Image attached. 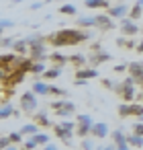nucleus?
Wrapping results in <instances>:
<instances>
[{
	"label": "nucleus",
	"mask_w": 143,
	"mask_h": 150,
	"mask_svg": "<svg viewBox=\"0 0 143 150\" xmlns=\"http://www.w3.org/2000/svg\"><path fill=\"white\" fill-rule=\"evenodd\" d=\"M4 150H17V148H15V146L10 144V146H8V148H4Z\"/></svg>",
	"instance_id": "obj_51"
},
{
	"label": "nucleus",
	"mask_w": 143,
	"mask_h": 150,
	"mask_svg": "<svg viewBox=\"0 0 143 150\" xmlns=\"http://www.w3.org/2000/svg\"><path fill=\"white\" fill-rule=\"evenodd\" d=\"M25 150H27V148H25Z\"/></svg>",
	"instance_id": "obj_60"
},
{
	"label": "nucleus",
	"mask_w": 143,
	"mask_h": 150,
	"mask_svg": "<svg viewBox=\"0 0 143 150\" xmlns=\"http://www.w3.org/2000/svg\"><path fill=\"white\" fill-rule=\"evenodd\" d=\"M102 86H104V88H112V86H116V84H114L112 80H108V78H102Z\"/></svg>",
	"instance_id": "obj_43"
},
{
	"label": "nucleus",
	"mask_w": 143,
	"mask_h": 150,
	"mask_svg": "<svg viewBox=\"0 0 143 150\" xmlns=\"http://www.w3.org/2000/svg\"><path fill=\"white\" fill-rule=\"evenodd\" d=\"M43 76H45V78H49V80H53V78H59V76H61V66H53V68H47Z\"/></svg>",
	"instance_id": "obj_19"
},
{
	"label": "nucleus",
	"mask_w": 143,
	"mask_h": 150,
	"mask_svg": "<svg viewBox=\"0 0 143 150\" xmlns=\"http://www.w3.org/2000/svg\"><path fill=\"white\" fill-rule=\"evenodd\" d=\"M33 93L35 95H49V84H45V82H41V80H37V82H33Z\"/></svg>",
	"instance_id": "obj_17"
},
{
	"label": "nucleus",
	"mask_w": 143,
	"mask_h": 150,
	"mask_svg": "<svg viewBox=\"0 0 143 150\" xmlns=\"http://www.w3.org/2000/svg\"><path fill=\"white\" fill-rule=\"evenodd\" d=\"M8 138H10V142H13V144H19V142H23V134H21V132H13Z\"/></svg>",
	"instance_id": "obj_36"
},
{
	"label": "nucleus",
	"mask_w": 143,
	"mask_h": 150,
	"mask_svg": "<svg viewBox=\"0 0 143 150\" xmlns=\"http://www.w3.org/2000/svg\"><path fill=\"white\" fill-rule=\"evenodd\" d=\"M31 138L37 142V146H47V144H49V136H47V134H39V132H37V134L31 136Z\"/></svg>",
	"instance_id": "obj_25"
},
{
	"label": "nucleus",
	"mask_w": 143,
	"mask_h": 150,
	"mask_svg": "<svg viewBox=\"0 0 143 150\" xmlns=\"http://www.w3.org/2000/svg\"><path fill=\"white\" fill-rule=\"evenodd\" d=\"M49 60L53 62V66H63V64H68V62H70V58H66V56H63V54H59V52L49 54Z\"/></svg>",
	"instance_id": "obj_16"
},
{
	"label": "nucleus",
	"mask_w": 143,
	"mask_h": 150,
	"mask_svg": "<svg viewBox=\"0 0 143 150\" xmlns=\"http://www.w3.org/2000/svg\"><path fill=\"white\" fill-rule=\"evenodd\" d=\"M96 150H104V148H102V146H98V148H96Z\"/></svg>",
	"instance_id": "obj_54"
},
{
	"label": "nucleus",
	"mask_w": 143,
	"mask_h": 150,
	"mask_svg": "<svg viewBox=\"0 0 143 150\" xmlns=\"http://www.w3.org/2000/svg\"><path fill=\"white\" fill-rule=\"evenodd\" d=\"M112 140H114V144H116V146H121V144H125V142H127V136L123 134V129H114V132H112Z\"/></svg>",
	"instance_id": "obj_26"
},
{
	"label": "nucleus",
	"mask_w": 143,
	"mask_h": 150,
	"mask_svg": "<svg viewBox=\"0 0 143 150\" xmlns=\"http://www.w3.org/2000/svg\"><path fill=\"white\" fill-rule=\"evenodd\" d=\"M51 109L59 115V117H70V115H74L76 113V105L72 103V101H55V103H51Z\"/></svg>",
	"instance_id": "obj_4"
},
{
	"label": "nucleus",
	"mask_w": 143,
	"mask_h": 150,
	"mask_svg": "<svg viewBox=\"0 0 143 150\" xmlns=\"http://www.w3.org/2000/svg\"><path fill=\"white\" fill-rule=\"evenodd\" d=\"M6 74H8L6 70H2V68H0V80H4V78H6Z\"/></svg>",
	"instance_id": "obj_48"
},
{
	"label": "nucleus",
	"mask_w": 143,
	"mask_h": 150,
	"mask_svg": "<svg viewBox=\"0 0 143 150\" xmlns=\"http://www.w3.org/2000/svg\"><path fill=\"white\" fill-rule=\"evenodd\" d=\"M13 142H10V138H0V150H4V148H8Z\"/></svg>",
	"instance_id": "obj_40"
},
{
	"label": "nucleus",
	"mask_w": 143,
	"mask_h": 150,
	"mask_svg": "<svg viewBox=\"0 0 143 150\" xmlns=\"http://www.w3.org/2000/svg\"><path fill=\"white\" fill-rule=\"evenodd\" d=\"M15 41H17L15 37H0V45H2V47H8V50L15 45Z\"/></svg>",
	"instance_id": "obj_34"
},
{
	"label": "nucleus",
	"mask_w": 143,
	"mask_h": 150,
	"mask_svg": "<svg viewBox=\"0 0 143 150\" xmlns=\"http://www.w3.org/2000/svg\"><path fill=\"white\" fill-rule=\"evenodd\" d=\"M106 134H108L106 123H102V121H94V125H92V129H90V136H94V138H106Z\"/></svg>",
	"instance_id": "obj_14"
},
{
	"label": "nucleus",
	"mask_w": 143,
	"mask_h": 150,
	"mask_svg": "<svg viewBox=\"0 0 143 150\" xmlns=\"http://www.w3.org/2000/svg\"><path fill=\"white\" fill-rule=\"evenodd\" d=\"M131 146H129V142H125V144H121V146H116V150H129Z\"/></svg>",
	"instance_id": "obj_44"
},
{
	"label": "nucleus",
	"mask_w": 143,
	"mask_h": 150,
	"mask_svg": "<svg viewBox=\"0 0 143 150\" xmlns=\"http://www.w3.org/2000/svg\"><path fill=\"white\" fill-rule=\"evenodd\" d=\"M110 58H112V56H110L108 52H104V50H98V52H92L88 60H90V64H92V68H96L98 64H102V62H108Z\"/></svg>",
	"instance_id": "obj_9"
},
{
	"label": "nucleus",
	"mask_w": 143,
	"mask_h": 150,
	"mask_svg": "<svg viewBox=\"0 0 143 150\" xmlns=\"http://www.w3.org/2000/svg\"><path fill=\"white\" fill-rule=\"evenodd\" d=\"M106 13H108L112 19H125V17L131 13V8H129L127 4H116V6H108Z\"/></svg>",
	"instance_id": "obj_8"
},
{
	"label": "nucleus",
	"mask_w": 143,
	"mask_h": 150,
	"mask_svg": "<svg viewBox=\"0 0 143 150\" xmlns=\"http://www.w3.org/2000/svg\"><path fill=\"white\" fill-rule=\"evenodd\" d=\"M125 70H129V64H116L114 66V72H125Z\"/></svg>",
	"instance_id": "obj_42"
},
{
	"label": "nucleus",
	"mask_w": 143,
	"mask_h": 150,
	"mask_svg": "<svg viewBox=\"0 0 143 150\" xmlns=\"http://www.w3.org/2000/svg\"><path fill=\"white\" fill-rule=\"evenodd\" d=\"M80 27H96V17H80Z\"/></svg>",
	"instance_id": "obj_24"
},
{
	"label": "nucleus",
	"mask_w": 143,
	"mask_h": 150,
	"mask_svg": "<svg viewBox=\"0 0 143 150\" xmlns=\"http://www.w3.org/2000/svg\"><path fill=\"white\" fill-rule=\"evenodd\" d=\"M25 148H27V150H35V148H37V142H35L33 138H25Z\"/></svg>",
	"instance_id": "obj_37"
},
{
	"label": "nucleus",
	"mask_w": 143,
	"mask_h": 150,
	"mask_svg": "<svg viewBox=\"0 0 143 150\" xmlns=\"http://www.w3.org/2000/svg\"><path fill=\"white\" fill-rule=\"evenodd\" d=\"M121 31H123V35H137L139 33V25L131 19V17H125V19H121Z\"/></svg>",
	"instance_id": "obj_7"
},
{
	"label": "nucleus",
	"mask_w": 143,
	"mask_h": 150,
	"mask_svg": "<svg viewBox=\"0 0 143 150\" xmlns=\"http://www.w3.org/2000/svg\"><path fill=\"white\" fill-rule=\"evenodd\" d=\"M127 142H129V146L143 148V136H139V134H135V132H133V136H129V138H127Z\"/></svg>",
	"instance_id": "obj_20"
},
{
	"label": "nucleus",
	"mask_w": 143,
	"mask_h": 150,
	"mask_svg": "<svg viewBox=\"0 0 143 150\" xmlns=\"http://www.w3.org/2000/svg\"><path fill=\"white\" fill-rule=\"evenodd\" d=\"M57 11H59L61 15H70V17L76 15V6H74V4H63V6H59Z\"/></svg>",
	"instance_id": "obj_30"
},
{
	"label": "nucleus",
	"mask_w": 143,
	"mask_h": 150,
	"mask_svg": "<svg viewBox=\"0 0 143 150\" xmlns=\"http://www.w3.org/2000/svg\"><path fill=\"white\" fill-rule=\"evenodd\" d=\"M137 52H139V54H143V39L137 43Z\"/></svg>",
	"instance_id": "obj_47"
},
{
	"label": "nucleus",
	"mask_w": 143,
	"mask_h": 150,
	"mask_svg": "<svg viewBox=\"0 0 143 150\" xmlns=\"http://www.w3.org/2000/svg\"><path fill=\"white\" fill-rule=\"evenodd\" d=\"M41 6H43L41 2H33V4H31V8H33V11H37V8H41Z\"/></svg>",
	"instance_id": "obj_46"
},
{
	"label": "nucleus",
	"mask_w": 143,
	"mask_h": 150,
	"mask_svg": "<svg viewBox=\"0 0 143 150\" xmlns=\"http://www.w3.org/2000/svg\"><path fill=\"white\" fill-rule=\"evenodd\" d=\"M82 150H94V144L88 138H82Z\"/></svg>",
	"instance_id": "obj_39"
},
{
	"label": "nucleus",
	"mask_w": 143,
	"mask_h": 150,
	"mask_svg": "<svg viewBox=\"0 0 143 150\" xmlns=\"http://www.w3.org/2000/svg\"><path fill=\"white\" fill-rule=\"evenodd\" d=\"M90 39L88 33L78 31V29H59L51 35H47V43H51L53 47H66V45H78L82 41Z\"/></svg>",
	"instance_id": "obj_1"
},
{
	"label": "nucleus",
	"mask_w": 143,
	"mask_h": 150,
	"mask_svg": "<svg viewBox=\"0 0 143 150\" xmlns=\"http://www.w3.org/2000/svg\"><path fill=\"white\" fill-rule=\"evenodd\" d=\"M45 70H47V68H45L43 62H33V68H31L33 74H45Z\"/></svg>",
	"instance_id": "obj_32"
},
{
	"label": "nucleus",
	"mask_w": 143,
	"mask_h": 150,
	"mask_svg": "<svg viewBox=\"0 0 143 150\" xmlns=\"http://www.w3.org/2000/svg\"><path fill=\"white\" fill-rule=\"evenodd\" d=\"M53 132H55V136L57 138H61L66 144H72V134H74V129H70V127H66L63 123H57V125H53Z\"/></svg>",
	"instance_id": "obj_10"
},
{
	"label": "nucleus",
	"mask_w": 143,
	"mask_h": 150,
	"mask_svg": "<svg viewBox=\"0 0 143 150\" xmlns=\"http://www.w3.org/2000/svg\"><path fill=\"white\" fill-rule=\"evenodd\" d=\"M10 115H17V111L13 109V105L4 103V107H0V117H10Z\"/></svg>",
	"instance_id": "obj_27"
},
{
	"label": "nucleus",
	"mask_w": 143,
	"mask_h": 150,
	"mask_svg": "<svg viewBox=\"0 0 143 150\" xmlns=\"http://www.w3.org/2000/svg\"><path fill=\"white\" fill-rule=\"evenodd\" d=\"M70 62H72L76 68H82V66L88 62V58H86L84 54H76V56H72V58H70Z\"/></svg>",
	"instance_id": "obj_21"
},
{
	"label": "nucleus",
	"mask_w": 143,
	"mask_h": 150,
	"mask_svg": "<svg viewBox=\"0 0 143 150\" xmlns=\"http://www.w3.org/2000/svg\"><path fill=\"white\" fill-rule=\"evenodd\" d=\"M139 86H141V88H143V80H141V82H139Z\"/></svg>",
	"instance_id": "obj_56"
},
{
	"label": "nucleus",
	"mask_w": 143,
	"mask_h": 150,
	"mask_svg": "<svg viewBox=\"0 0 143 150\" xmlns=\"http://www.w3.org/2000/svg\"><path fill=\"white\" fill-rule=\"evenodd\" d=\"M135 99H137L139 103H143V93H137V97H135Z\"/></svg>",
	"instance_id": "obj_50"
},
{
	"label": "nucleus",
	"mask_w": 143,
	"mask_h": 150,
	"mask_svg": "<svg viewBox=\"0 0 143 150\" xmlns=\"http://www.w3.org/2000/svg\"><path fill=\"white\" fill-rule=\"evenodd\" d=\"M13 50H15V54L25 56V54L29 52V43H27V39H17V41H15V45H13Z\"/></svg>",
	"instance_id": "obj_15"
},
{
	"label": "nucleus",
	"mask_w": 143,
	"mask_h": 150,
	"mask_svg": "<svg viewBox=\"0 0 143 150\" xmlns=\"http://www.w3.org/2000/svg\"><path fill=\"white\" fill-rule=\"evenodd\" d=\"M49 95H53V97H66L68 91H66V88H59V86H55V84H49Z\"/></svg>",
	"instance_id": "obj_28"
},
{
	"label": "nucleus",
	"mask_w": 143,
	"mask_h": 150,
	"mask_svg": "<svg viewBox=\"0 0 143 150\" xmlns=\"http://www.w3.org/2000/svg\"><path fill=\"white\" fill-rule=\"evenodd\" d=\"M116 45H119V47H137L135 41H131V39H123V37L116 39Z\"/></svg>",
	"instance_id": "obj_35"
},
{
	"label": "nucleus",
	"mask_w": 143,
	"mask_h": 150,
	"mask_svg": "<svg viewBox=\"0 0 143 150\" xmlns=\"http://www.w3.org/2000/svg\"><path fill=\"white\" fill-rule=\"evenodd\" d=\"M76 119H78V121H76V134H78L80 138L90 136V129H92V125H94V119H92L88 113H80Z\"/></svg>",
	"instance_id": "obj_3"
},
{
	"label": "nucleus",
	"mask_w": 143,
	"mask_h": 150,
	"mask_svg": "<svg viewBox=\"0 0 143 150\" xmlns=\"http://www.w3.org/2000/svg\"><path fill=\"white\" fill-rule=\"evenodd\" d=\"M45 2H53V0H45Z\"/></svg>",
	"instance_id": "obj_58"
},
{
	"label": "nucleus",
	"mask_w": 143,
	"mask_h": 150,
	"mask_svg": "<svg viewBox=\"0 0 143 150\" xmlns=\"http://www.w3.org/2000/svg\"><path fill=\"white\" fill-rule=\"evenodd\" d=\"M104 150H116V148H104Z\"/></svg>",
	"instance_id": "obj_55"
},
{
	"label": "nucleus",
	"mask_w": 143,
	"mask_h": 150,
	"mask_svg": "<svg viewBox=\"0 0 143 150\" xmlns=\"http://www.w3.org/2000/svg\"><path fill=\"white\" fill-rule=\"evenodd\" d=\"M141 31H143V27H141Z\"/></svg>",
	"instance_id": "obj_59"
},
{
	"label": "nucleus",
	"mask_w": 143,
	"mask_h": 150,
	"mask_svg": "<svg viewBox=\"0 0 143 150\" xmlns=\"http://www.w3.org/2000/svg\"><path fill=\"white\" fill-rule=\"evenodd\" d=\"M119 115H121V117H129V115H131V103H127V101L121 103V105H119Z\"/></svg>",
	"instance_id": "obj_29"
},
{
	"label": "nucleus",
	"mask_w": 143,
	"mask_h": 150,
	"mask_svg": "<svg viewBox=\"0 0 143 150\" xmlns=\"http://www.w3.org/2000/svg\"><path fill=\"white\" fill-rule=\"evenodd\" d=\"M25 70H21V68H15V70H10L8 74H6V78L2 80L4 84H8V86H17L19 82H23L25 80Z\"/></svg>",
	"instance_id": "obj_6"
},
{
	"label": "nucleus",
	"mask_w": 143,
	"mask_h": 150,
	"mask_svg": "<svg viewBox=\"0 0 143 150\" xmlns=\"http://www.w3.org/2000/svg\"><path fill=\"white\" fill-rule=\"evenodd\" d=\"M74 76L80 80H92V78H98V70L96 68H78V72H74Z\"/></svg>",
	"instance_id": "obj_13"
},
{
	"label": "nucleus",
	"mask_w": 143,
	"mask_h": 150,
	"mask_svg": "<svg viewBox=\"0 0 143 150\" xmlns=\"http://www.w3.org/2000/svg\"><path fill=\"white\" fill-rule=\"evenodd\" d=\"M131 115H137V117H141L143 115V105L137 101L135 105H131Z\"/></svg>",
	"instance_id": "obj_33"
},
{
	"label": "nucleus",
	"mask_w": 143,
	"mask_h": 150,
	"mask_svg": "<svg viewBox=\"0 0 143 150\" xmlns=\"http://www.w3.org/2000/svg\"><path fill=\"white\" fill-rule=\"evenodd\" d=\"M0 37H2V27H0Z\"/></svg>",
	"instance_id": "obj_57"
},
{
	"label": "nucleus",
	"mask_w": 143,
	"mask_h": 150,
	"mask_svg": "<svg viewBox=\"0 0 143 150\" xmlns=\"http://www.w3.org/2000/svg\"><path fill=\"white\" fill-rule=\"evenodd\" d=\"M88 8H108L110 4H108V0H86L84 2Z\"/></svg>",
	"instance_id": "obj_18"
},
{
	"label": "nucleus",
	"mask_w": 143,
	"mask_h": 150,
	"mask_svg": "<svg viewBox=\"0 0 143 150\" xmlns=\"http://www.w3.org/2000/svg\"><path fill=\"white\" fill-rule=\"evenodd\" d=\"M133 132H135V134H139V136H143V121L135 123V125H133Z\"/></svg>",
	"instance_id": "obj_41"
},
{
	"label": "nucleus",
	"mask_w": 143,
	"mask_h": 150,
	"mask_svg": "<svg viewBox=\"0 0 143 150\" xmlns=\"http://www.w3.org/2000/svg\"><path fill=\"white\" fill-rule=\"evenodd\" d=\"M129 76H133L135 82L139 84L143 80V62H131L129 64Z\"/></svg>",
	"instance_id": "obj_12"
},
{
	"label": "nucleus",
	"mask_w": 143,
	"mask_h": 150,
	"mask_svg": "<svg viewBox=\"0 0 143 150\" xmlns=\"http://www.w3.org/2000/svg\"><path fill=\"white\" fill-rule=\"evenodd\" d=\"M141 15H143V8H141L139 4H135V6L131 8V13H129V17H131L133 21H137V19H141Z\"/></svg>",
	"instance_id": "obj_31"
},
{
	"label": "nucleus",
	"mask_w": 143,
	"mask_h": 150,
	"mask_svg": "<svg viewBox=\"0 0 143 150\" xmlns=\"http://www.w3.org/2000/svg\"><path fill=\"white\" fill-rule=\"evenodd\" d=\"M137 4H139V6H141V8H143V0H137Z\"/></svg>",
	"instance_id": "obj_52"
},
{
	"label": "nucleus",
	"mask_w": 143,
	"mask_h": 150,
	"mask_svg": "<svg viewBox=\"0 0 143 150\" xmlns=\"http://www.w3.org/2000/svg\"><path fill=\"white\" fill-rule=\"evenodd\" d=\"M43 150H59V148L53 146V144H47V146H43Z\"/></svg>",
	"instance_id": "obj_45"
},
{
	"label": "nucleus",
	"mask_w": 143,
	"mask_h": 150,
	"mask_svg": "<svg viewBox=\"0 0 143 150\" xmlns=\"http://www.w3.org/2000/svg\"><path fill=\"white\" fill-rule=\"evenodd\" d=\"M135 84H137V82H135V78H133V76H129V78H125V80H123L121 84H116V86H114L112 91H116V93H119V95L123 97V101L131 103V101H133V99L137 97Z\"/></svg>",
	"instance_id": "obj_2"
},
{
	"label": "nucleus",
	"mask_w": 143,
	"mask_h": 150,
	"mask_svg": "<svg viewBox=\"0 0 143 150\" xmlns=\"http://www.w3.org/2000/svg\"><path fill=\"white\" fill-rule=\"evenodd\" d=\"M39 129H37V123H25L23 127H21V134L23 136H35Z\"/></svg>",
	"instance_id": "obj_22"
},
{
	"label": "nucleus",
	"mask_w": 143,
	"mask_h": 150,
	"mask_svg": "<svg viewBox=\"0 0 143 150\" xmlns=\"http://www.w3.org/2000/svg\"><path fill=\"white\" fill-rule=\"evenodd\" d=\"M96 27H100L102 31H110V29H114L116 25L112 23V17L106 13V15H98V17H96Z\"/></svg>",
	"instance_id": "obj_11"
},
{
	"label": "nucleus",
	"mask_w": 143,
	"mask_h": 150,
	"mask_svg": "<svg viewBox=\"0 0 143 150\" xmlns=\"http://www.w3.org/2000/svg\"><path fill=\"white\" fill-rule=\"evenodd\" d=\"M0 27H2V29H10V27H15V21H10V19H0Z\"/></svg>",
	"instance_id": "obj_38"
},
{
	"label": "nucleus",
	"mask_w": 143,
	"mask_h": 150,
	"mask_svg": "<svg viewBox=\"0 0 143 150\" xmlns=\"http://www.w3.org/2000/svg\"><path fill=\"white\" fill-rule=\"evenodd\" d=\"M21 107H23L25 113H33V111L37 109V95H35L33 91L23 93V95H21Z\"/></svg>",
	"instance_id": "obj_5"
},
{
	"label": "nucleus",
	"mask_w": 143,
	"mask_h": 150,
	"mask_svg": "<svg viewBox=\"0 0 143 150\" xmlns=\"http://www.w3.org/2000/svg\"><path fill=\"white\" fill-rule=\"evenodd\" d=\"M35 123H37V125H45V127H47V125H51V121H49V117H47V113H45V111H41V113H37V115H35Z\"/></svg>",
	"instance_id": "obj_23"
},
{
	"label": "nucleus",
	"mask_w": 143,
	"mask_h": 150,
	"mask_svg": "<svg viewBox=\"0 0 143 150\" xmlns=\"http://www.w3.org/2000/svg\"><path fill=\"white\" fill-rule=\"evenodd\" d=\"M100 50V43H92V52H98Z\"/></svg>",
	"instance_id": "obj_49"
},
{
	"label": "nucleus",
	"mask_w": 143,
	"mask_h": 150,
	"mask_svg": "<svg viewBox=\"0 0 143 150\" xmlns=\"http://www.w3.org/2000/svg\"><path fill=\"white\" fill-rule=\"evenodd\" d=\"M13 2H15V4H19V2H23V0H13Z\"/></svg>",
	"instance_id": "obj_53"
}]
</instances>
